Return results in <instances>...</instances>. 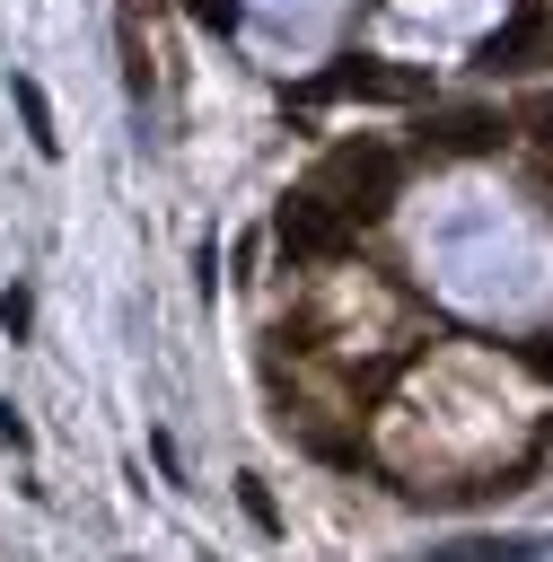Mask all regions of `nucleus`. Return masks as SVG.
Wrapping results in <instances>:
<instances>
[{
  "label": "nucleus",
  "mask_w": 553,
  "mask_h": 562,
  "mask_svg": "<svg viewBox=\"0 0 553 562\" xmlns=\"http://www.w3.org/2000/svg\"><path fill=\"white\" fill-rule=\"evenodd\" d=\"M325 202L360 228V220H386V202H395V149H377V140H342L334 158H325Z\"/></svg>",
  "instance_id": "obj_1"
},
{
  "label": "nucleus",
  "mask_w": 553,
  "mask_h": 562,
  "mask_svg": "<svg viewBox=\"0 0 553 562\" xmlns=\"http://www.w3.org/2000/svg\"><path fill=\"white\" fill-rule=\"evenodd\" d=\"M272 246H281L290 263H342V255L360 246V228H351L325 193H290V202L272 211Z\"/></svg>",
  "instance_id": "obj_2"
},
{
  "label": "nucleus",
  "mask_w": 553,
  "mask_h": 562,
  "mask_svg": "<svg viewBox=\"0 0 553 562\" xmlns=\"http://www.w3.org/2000/svg\"><path fill=\"white\" fill-rule=\"evenodd\" d=\"M421 88H430L421 70H395V61H369V53H360V61H334V70H325L307 97H369V105H413Z\"/></svg>",
  "instance_id": "obj_3"
},
{
  "label": "nucleus",
  "mask_w": 553,
  "mask_h": 562,
  "mask_svg": "<svg viewBox=\"0 0 553 562\" xmlns=\"http://www.w3.org/2000/svg\"><path fill=\"white\" fill-rule=\"evenodd\" d=\"M500 132H509V123H500L492 105H448V114L421 123V149H430V158H483V149H500Z\"/></svg>",
  "instance_id": "obj_4"
},
{
  "label": "nucleus",
  "mask_w": 553,
  "mask_h": 562,
  "mask_svg": "<svg viewBox=\"0 0 553 562\" xmlns=\"http://www.w3.org/2000/svg\"><path fill=\"white\" fill-rule=\"evenodd\" d=\"M535 44H544V18H535V9H518L509 26H492V35H483V53H474V61H483V70H518Z\"/></svg>",
  "instance_id": "obj_5"
},
{
  "label": "nucleus",
  "mask_w": 553,
  "mask_h": 562,
  "mask_svg": "<svg viewBox=\"0 0 553 562\" xmlns=\"http://www.w3.org/2000/svg\"><path fill=\"white\" fill-rule=\"evenodd\" d=\"M9 97H18V123H26V140L53 158V149H61V132H53V105H44V88H35L26 70H9Z\"/></svg>",
  "instance_id": "obj_6"
},
{
  "label": "nucleus",
  "mask_w": 553,
  "mask_h": 562,
  "mask_svg": "<svg viewBox=\"0 0 553 562\" xmlns=\"http://www.w3.org/2000/svg\"><path fill=\"white\" fill-rule=\"evenodd\" d=\"M123 79H132V97L149 88V44H140V9H123Z\"/></svg>",
  "instance_id": "obj_7"
},
{
  "label": "nucleus",
  "mask_w": 553,
  "mask_h": 562,
  "mask_svg": "<svg viewBox=\"0 0 553 562\" xmlns=\"http://www.w3.org/2000/svg\"><path fill=\"white\" fill-rule=\"evenodd\" d=\"M184 18H193L202 35H228V26H237V0H184Z\"/></svg>",
  "instance_id": "obj_8"
},
{
  "label": "nucleus",
  "mask_w": 553,
  "mask_h": 562,
  "mask_svg": "<svg viewBox=\"0 0 553 562\" xmlns=\"http://www.w3.org/2000/svg\"><path fill=\"white\" fill-rule=\"evenodd\" d=\"M237 501H246V518H255V527H263V536H272V527H281V509H272V492H263V483H255V474H246V483H237Z\"/></svg>",
  "instance_id": "obj_9"
},
{
  "label": "nucleus",
  "mask_w": 553,
  "mask_h": 562,
  "mask_svg": "<svg viewBox=\"0 0 553 562\" xmlns=\"http://www.w3.org/2000/svg\"><path fill=\"white\" fill-rule=\"evenodd\" d=\"M0 325L26 334V325H35V299H26V290H0Z\"/></svg>",
  "instance_id": "obj_10"
},
{
  "label": "nucleus",
  "mask_w": 553,
  "mask_h": 562,
  "mask_svg": "<svg viewBox=\"0 0 553 562\" xmlns=\"http://www.w3.org/2000/svg\"><path fill=\"white\" fill-rule=\"evenodd\" d=\"M527 132H535V149L553 158V97H535V105H527Z\"/></svg>",
  "instance_id": "obj_11"
},
{
  "label": "nucleus",
  "mask_w": 553,
  "mask_h": 562,
  "mask_svg": "<svg viewBox=\"0 0 553 562\" xmlns=\"http://www.w3.org/2000/svg\"><path fill=\"white\" fill-rule=\"evenodd\" d=\"M527 369H535V378H553V325H544V334L527 342Z\"/></svg>",
  "instance_id": "obj_12"
},
{
  "label": "nucleus",
  "mask_w": 553,
  "mask_h": 562,
  "mask_svg": "<svg viewBox=\"0 0 553 562\" xmlns=\"http://www.w3.org/2000/svg\"><path fill=\"white\" fill-rule=\"evenodd\" d=\"M0 439H9V448H26V439H35V430L18 422V404H0Z\"/></svg>",
  "instance_id": "obj_13"
},
{
  "label": "nucleus",
  "mask_w": 553,
  "mask_h": 562,
  "mask_svg": "<svg viewBox=\"0 0 553 562\" xmlns=\"http://www.w3.org/2000/svg\"><path fill=\"white\" fill-rule=\"evenodd\" d=\"M535 53H544V61H553V26H544V44H535Z\"/></svg>",
  "instance_id": "obj_14"
}]
</instances>
